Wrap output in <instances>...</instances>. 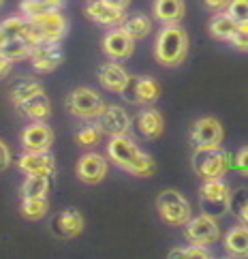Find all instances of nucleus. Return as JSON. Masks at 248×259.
<instances>
[{
    "instance_id": "nucleus-43",
    "label": "nucleus",
    "mask_w": 248,
    "mask_h": 259,
    "mask_svg": "<svg viewBox=\"0 0 248 259\" xmlns=\"http://www.w3.org/2000/svg\"><path fill=\"white\" fill-rule=\"evenodd\" d=\"M7 41H9V36L5 34V30H3V28H0V52H3V48L7 45Z\"/></svg>"
},
{
    "instance_id": "nucleus-9",
    "label": "nucleus",
    "mask_w": 248,
    "mask_h": 259,
    "mask_svg": "<svg viewBox=\"0 0 248 259\" xmlns=\"http://www.w3.org/2000/svg\"><path fill=\"white\" fill-rule=\"evenodd\" d=\"M103 135L116 137V135H128L131 131V116L120 105H105V109L96 118Z\"/></svg>"
},
{
    "instance_id": "nucleus-12",
    "label": "nucleus",
    "mask_w": 248,
    "mask_h": 259,
    "mask_svg": "<svg viewBox=\"0 0 248 259\" xmlns=\"http://www.w3.org/2000/svg\"><path fill=\"white\" fill-rule=\"evenodd\" d=\"M17 167L26 176L28 174H41L52 178L56 174V161L49 154V150H26L20 159H17Z\"/></svg>"
},
{
    "instance_id": "nucleus-2",
    "label": "nucleus",
    "mask_w": 248,
    "mask_h": 259,
    "mask_svg": "<svg viewBox=\"0 0 248 259\" xmlns=\"http://www.w3.org/2000/svg\"><path fill=\"white\" fill-rule=\"evenodd\" d=\"M188 54V32L178 24H165L156 34L154 56L163 67H178Z\"/></svg>"
},
{
    "instance_id": "nucleus-33",
    "label": "nucleus",
    "mask_w": 248,
    "mask_h": 259,
    "mask_svg": "<svg viewBox=\"0 0 248 259\" xmlns=\"http://www.w3.org/2000/svg\"><path fill=\"white\" fill-rule=\"evenodd\" d=\"M171 259H210L212 257V253L208 251V248L204 244H188L184 248H173V251L169 253Z\"/></svg>"
},
{
    "instance_id": "nucleus-18",
    "label": "nucleus",
    "mask_w": 248,
    "mask_h": 259,
    "mask_svg": "<svg viewBox=\"0 0 248 259\" xmlns=\"http://www.w3.org/2000/svg\"><path fill=\"white\" fill-rule=\"evenodd\" d=\"M96 75H98L101 86H103L105 90H109V92H118V95H120V90L128 81L126 69L122 67V64H118V62H103L98 67Z\"/></svg>"
},
{
    "instance_id": "nucleus-10",
    "label": "nucleus",
    "mask_w": 248,
    "mask_h": 259,
    "mask_svg": "<svg viewBox=\"0 0 248 259\" xmlns=\"http://www.w3.org/2000/svg\"><path fill=\"white\" fill-rule=\"evenodd\" d=\"M103 52L114 60H126L135 52V39L128 34L122 26H114L103 36Z\"/></svg>"
},
{
    "instance_id": "nucleus-32",
    "label": "nucleus",
    "mask_w": 248,
    "mask_h": 259,
    "mask_svg": "<svg viewBox=\"0 0 248 259\" xmlns=\"http://www.w3.org/2000/svg\"><path fill=\"white\" fill-rule=\"evenodd\" d=\"M229 210L244 225H248V191L246 189H237L235 193H231V197H229Z\"/></svg>"
},
{
    "instance_id": "nucleus-26",
    "label": "nucleus",
    "mask_w": 248,
    "mask_h": 259,
    "mask_svg": "<svg viewBox=\"0 0 248 259\" xmlns=\"http://www.w3.org/2000/svg\"><path fill=\"white\" fill-rule=\"evenodd\" d=\"M235 30H237V22L231 20V17L227 15V11H220L210 20V32H212V36H216V39L229 41Z\"/></svg>"
},
{
    "instance_id": "nucleus-8",
    "label": "nucleus",
    "mask_w": 248,
    "mask_h": 259,
    "mask_svg": "<svg viewBox=\"0 0 248 259\" xmlns=\"http://www.w3.org/2000/svg\"><path fill=\"white\" fill-rule=\"evenodd\" d=\"M184 236L188 242L192 244H214L216 240L220 238V227L216 223V219L212 217H206V214H199V217H190L184 225Z\"/></svg>"
},
{
    "instance_id": "nucleus-23",
    "label": "nucleus",
    "mask_w": 248,
    "mask_h": 259,
    "mask_svg": "<svg viewBox=\"0 0 248 259\" xmlns=\"http://www.w3.org/2000/svg\"><path fill=\"white\" fill-rule=\"evenodd\" d=\"M41 90H43L41 81H36L32 77H20L17 81H13L11 88H9V97H11L13 105H20L22 101L30 99L32 95H36V92H41Z\"/></svg>"
},
{
    "instance_id": "nucleus-40",
    "label": "nucleus",
    "mask_w": 248,
    "mask_h": 259,
    "mask_svg": "<svg viewBox=\"0 0 248 259\" xmlns=\"http://www.w3.org/2000/svg\"><path fill=\"white\" fill-rule=\"evenodd\" d=\"M210 11H214V13H220V11H225L227 5H229V0H201Z\"/></svg>"
},
{
    "instance_id": "nucleus-14",
    "label": "nucleus",
    "mask_w": 248,
    "mask_h": 259,
    "mask_svg": "<svg viewBox=\"0 0 248 259\" xmlns=\"http://www.w3.org/2000/svg\"><path fill=\"white\" fill-rule=\"evenodd\" d=\"M54 144V131L45 120H32L22 131V146L26 150H49Z\"/></svg>"
},
{
    "instance_id": "nucleus-36",
    "label": "nucleus",
    "mask_w": 248,
    "mask_h": 259,
    "mask_svg": "<svg viewBox=\"0 0 248 259\" xmlns=\"http://www.w3.org/2000/svg\"><path fill=\"white\" fill-rule=\"evenodd\" d=\"M229 43H231L235 50H240V52H246V54H248V22L237 24V30L233 32L231 39H229Z\"/></svg>"
},
{
    "instance_id": "nucleus-38",
    "label": "nucleus",
    "mask_w": 248,
    "mask_h": 259,
    "mask_svg": "<svg viewBox=\"0 0 248 259\" xmlns=\"http://www.w3.org/2000/svg\"><path fill=\"white\" fill-rule=\"evenodd\" d=\"M233 167L240 171L242 176H246V178H248V146H244V148L237 150L235 159H233Z\"/></svg>"
},
{
    "instance_id": "nucleus-21",
    "label": "nucleus",
    "mask_w": 248,
    "mask_h": 259,
    "mask_svg": "<svg viewBox=\"0 0 248 259\" xmlns=\"http://www.w3.org/2000/svg\"><path fill=\"white\" fill-rule=\"evenodd\" d=\"M184 13V0H154V17L161 24H178Z\"/></svg>"
},
{
    "instance_id": "nucleus-37",
    "label": "nucleus",
    "mask_w": 248,
    "mask_h": 259,
    "mask_svg": "<svg viewBox=\"0 0 248 259\" xmlns=\"http://www.w3.org/2000/svg\"><path fill=\"white\" fill-rule=\"evenodd\" d=\"M120 97L126 101V103L137 105V77L128 75V81L124 84V88L120 90Z\"/></svg>"
},
{
    "instance_id": "nucleus-39",
    "label": "nucleus",
    "mask_w": 248,
    "mask_h": 259,
    "mask_svg": "<svg viewBox=\"0 0 248 259\" xmlns=\"http://www.w3.org/2000/svg\"><path fill=\"white\" fill-rule=\"evenodd\" d=\"M9 165H11V150L5 142H0V171L7 169Z\"/></svg>"
},
{
    "instance_id": "nucleus-15",
    "label": "nucleus",
    "mask_w": 248,
    "mask_h": 259,
    "mask_svg": "<svg viewBox=\"0 0 248 259\" xmlns=\"http://www.w3.org/2000/svg\"><path fill=\"white\" fill-rule=\"evenodd\" d=\"M49 227H52V234L58 238H64V240L75 238L84 231V217H81L75 208H67L52 219Z\"/></svg>"
},
{
    "instance_id": "nucleus-24",
    "label": "nucleus",
    "mask_w": 248,
    "mask_h": 259,
    "mask_svg": "<svg viewBox=\"0 0 248 259\" xmlns=\"http://www.w3.org/2000/svg\"><path fill=\"white\" fill-rule=\"evenodd\" d=\"M122 28L133 36L135 41H139V39H145L150 32H152V20L148 15H143V13H133V15H126L124 17V22L120 24Z\"/></svg>"
},
{
    "instance_id": "nucleus-42",
    "label": "nucleus",
    "mask_w": 248,
    "mask_h": 259,
    "mask_svg": "<svg viewBox=\"0 0 248 259\" xmlns=\"http://www.w3.org/2000/svg\"><path fill=\"white\" fill-rule=\"evenodd\" d=\"M103 3H107L109 7H116V9H122V11H126L128 5H131V0H103Z\"/></svg>"
},
{
    "instance_id": "nucleus-1",
    "label": "nucleus",
    "mask_w": 248,
    "mask_h": 259,
    "mask_svg": "<svg viewBox=\"0 0 248 259\" xmlns=\"http://www.w3.org/2000/svg\"><path fill=\"white\" fill-rule=\"evenodd\" d=\"M107 156L114 165L120 169L137 176V178H150L156 171V165L148 152H143L128 135H116L109 137L107 144Z\"/></svg>"
},
{
    "instance_id": "nucleus-30",
    "label": "nucleus",
    "mask_w": 248,
    "mask_h": 259,
    "mask_svg": "<svg viewBox=\"0 0 248 259\" xmlns=\"http://www.w3.org/2000/svg\"><path fill=\"white\" fill-rule=\"evenodd\" d=\"M103 137V131H101L98 122L94 120H86V124H81L75 131V142L79 146H96Z\"/></svg>"
},
{
    "instance_id": "nucleus-17",
    "label": "nucleus",
    "mask_w": 248,
    "mask_h": 259,
    "mask_svg": "<svg viewBox=\"0 0 248 259\" xmlns=\"http://www.w3.org/2000/svg\"><path fill=\"white\" fill-rule=\"evenodd\" d=\"M86 15L92 22L101 24V26H109V28H114V26H120L124 22L126 11L116 9V7H109L107 3H103V0H88Z\"/></svg>"
},
{
    "instance_id": "nucleus-3",
    "label": "nucleus",
    "mask_w": 248,
    "mask_h": 259,
    "mask_svg": "<svg viewBox=\"0 0 248 259\" xmlns=\"http://www.w3.org/2000/svg\"><path fill=\"white\" fill-rule=\"evenodd\" d=\"M67 28H69V22L60 11H52L45 15H36V17H26L24 39L30 41L32 45L60 43V39L67 34Z\"/></svg>"
},
{
    "instance_id": "nucleus-41",
    "label": "nucleus",
    "mask_w": 248,
    "mask_h": 259,
    "mask_svg": "<svg viewBox=\"0 0 248 259\" xmlns=\"http://www.w3.org/2000/svg\"><path fill=\"white\" fill-rule=\"evenodd\" d=\"M13 60L11 58H7L5 54H0V77H5V75H9L11 73V69H13Z\"/></svg>"
},
{
    "instance_id": "nucleus-20",
    "label": "nucleus",
    "mask_w": 248,
    "mask_h": 259,
    "mask_svg": "<svg viewBox=\"0 0 248 259\" xmlns=\"http://www.w3.org/2000/svg\"><path fill=\"white\" fill-rule=\"evenodd\" d=\"M15 107L30 120H47L49 114H52V101L47 99V95H45L43 90L32 95L30 99L22 101V103L15 105Z\"/></svg>"
},
{
    "instance_id": "nucleus-7",
    "label": "nucleus",
    "mask_w": 248,
    "mask_h": 259,
    "mask_svg": "<svg viewBox=\"0 0 248 259\" xmlns=\"http://www.w3.org/2000/svg\"><path fill=\"white\" fill-rule=\"evenodd\" d=\"M67 107L75 118L86 122V120H96L101 116V112L105 109V101L96 90L81 86L67 97Z\"/></svg>"
},
{
    "instance_id": "nucleus-4",
    "label": "nucleus",
    "mask_w": 248,
    "mask_h": 259,
    "mask_svg": "<svg viewBox=\"0 0 248 259\" xmlns=\"http://www.w3.org/2000/svg\"><path fill=\"white\" fill-rule=\"evenodd\" d=\"M192 169H195V174L201 180L225 178L227 171L231 169V159H229V152L223 150L220 146L195 148V154H192Z\"/></svg>"
},
{
    "instance_id": "nucleus-29",
    "label": "nucleus",
    "mask_w": 248,
    "mask_h": 259,
    "mask_svg": "<svg viewBox=\"0 0 248 259\" xmlns=\"http://www.w3.org/2000/svg\"><path fill=\"white\" fill-rule=\"evenodd\" d=\"M49 201L47 197H22V214L30 221H39L47 214Z\"/></svg>"
},
{
    "instance_id": "nucleus-13",
    "label": "nucleus",
    "mask_w": 248,
    "mask_h": 259,
    "mask_svg": "<svg viewBox=\"0 0 248 259\" xmlns=\"http://www.w3.org/2000/svg\"><path fill=\"white\" fill-rule=\"evenodd\" d=\"M28 58L32 62V67L41 73H49L54 69H58L64 60L60 43H36L32 45V52Z\"/></svg>"
},
{
    "instance_id": "nucleus-6",
    "label": "nucleus",
    "mask_w": 248,
    "mask_h": 259,
    "mask_svg": "<svg viewBox=\"0 0 248 259\" xmlns=\"http://www.w3.org/2000/svg\"><path fill=\"white\" fill-rule=\"evenodd\" d=\"M156 210H159V214L165 223L173 227H182L192 217V208L188 199L173 189L159 193V197H156Z\"/></svg>"
},
{
    "instance_id": "nucleus-22",
    "label": "nucleus",
    "mask_w": 248,
    "mask_h": 259,
    "mask_svg": "<svg viewBox=\"0 0 248 259\" xmlns=\"http://www.w3.org/2000/svg\"><path fill=\"white\" fill-rule=\"evenodd\" d=\"M225 251L231 257H248V225H235L225 236Z\"/></svg>"
},
{
    "instance_id": "nucleus-27",
    "label": "nucleus",
    "mask_w": 248,
    "mask_h": 259,
    "mask_svg": "<svg viewBox=\"0 0 248 259\" xmlns=\"http://www.w3.org/2000/svg\"><path fill=\"white\" fill-rule=\"evenodd\" d=\"M161 97V84L152 77H137V103L152 105Z\"/></svg>"
},
{
    "instance_id": "nucleus-35",
    "label": "nucleus",
    "mask_w": 248,
    "mask_h": 259,
    "mask_svg": "<svg viewBox=\"0 0 248 259\" xmlns=\"http://www.w3.org/2000/svg\"><path fill=\"white\" fill-rule=\"evenodd\" d=\"M225 11L237 24L248 22V0H229V5H227Z\"/></svg>"
},
{
    "instance_id": "nucleus-16",
    "label": "nucleus",
    "mask_w": 248,
    "mask_h": 259,
    "mask_svg": "<svg viewBox=\"0 0 248 259\" xmlns=\"http://www.w3.org/2000/svg\"><path fill=\"white\" fill-rule=\"evenodd\" d=\"M107 176L105 156L96 152H88L77 161V178L86 184H98Z\"/></svg>"
},
{
    "instance_id": "nucleus-28",
    "label": "nucleus",
    "mask_w": 248,
    "mask_h": 259,
    "mask_svg": "<svg viewBox=\"0 0 248 259\" xmlns=\"http://www.w3.org/2000/svg\"><path fill=\"white\" fill-rule=\"evenodd\" d=\"M49 191V178L41 174H28L22 184V197H45Z\"/></svg>"
},
{
    "instance_id": "nucleus-34",
    "label": "nucleus",
    "mask_w": 248,
    "mask_h": 259,
    "mask_svg": "<svg viewBox=\"0 0 248 259\" xmlns=\"http://www.w3.org/2000/svg\"><path fill=\"white\" fill-rule=\"evenodd\" d=\"M0 28L5 30V34L9 39H17V36H22L24 39V30H26V17L24 15H13V17H7L5 22H0Z\"/></svg>"
},
{
    "instance_id": "nucleus-44",
    "label": "nucleus",
    "mask_w": 248,
    "mask_h": 259,
    "mask_svg": "<svg viewBox=\"0 0 248 259\" xmlns=\"http://www.w3.org/2000/svg\"><path fill=\"white\" fill-rule=\"evenodd\" d=\"M3 3H5V0H0V5H3Z\"/></svg>"
},
{
    "instance_id": "nucleus-19",
    "label": "nucleus",
    "mask_w": 248,
    "mask_h": 259,
    "mask_svg": "<svg viewBox=\"0 0 248 259\" xmlns=\"http://www.w3.org/2000/svg\"><path fill=\"white\" fill-rule=\"evenodd\" d=\"M165 128V120L161 116L159 109H141L139 114H137V131H139L145 140H156V137H161Z\"/></svg>"
},
{
    "instance_id": "nucleus-31",
    "label": "nucleus",
    "mask_w": 248,
    "mask_h": 259,
    "mask_svg": "<svg viewBox=\"0 0 248 259\" xmlns=\"http://www.w3.org/2000/svg\"><path fill=\"white\" fill-rule=\"evenodd\" d=\"M30 52H32V43L26 41V39H22V36H17V39H9L0 54H5L7 58H11L13 62H17V60L28 58Z\"/></svg>"
},
{
    "instance_id": "nucleus-5",
    "label": "nucleus",
    "mask_w": 248,
    "mask_h": 259,
    "mask_svg": "<svg viewBox=\"0 0 248 259\" xmlns=\"http://www.w3.org/2000/svg\"><path fill=\"white\" fill-rule=\"evenodd\" d=\"M229 197H231V189L223 178L216 180H204L199 189V208L201 214L220 219L229 212Z\"/></svg>"
},
{
    "instance_id": "nucleus-11",
    "label": "nucleus",
    "mask_w": 248,
    "mask_h": 259,
    "mask_svg": "<svg viewBox=\"0 0 248 259\" xmlns=\"http://www.w3.org/2000/svg\"><path fill=\"white\" fill-rule=\"evenodd\" d=\"M223 137H225L223 124L212 116L199 118L197 122L192 124V131H190V140H192V144H195V148L220 146L223 144Z\"/></svg>"
},
{
    "instance_id": "nucleus-25",
    "label": "nucleus",
    "mask_w": 248,
    "mask_h": 259,
    "mask_svg": "<svg viewBox=\"0 0 248 259\" xmlns=\"http://www.w3.org/2000/svg\"><path fill=\"white\" fill-rule=\"evenodd\" d=\"M62 7H64V0H22L20 11L24 17H36L52 11H60Z\"/></svg>"
}]
</instances>
